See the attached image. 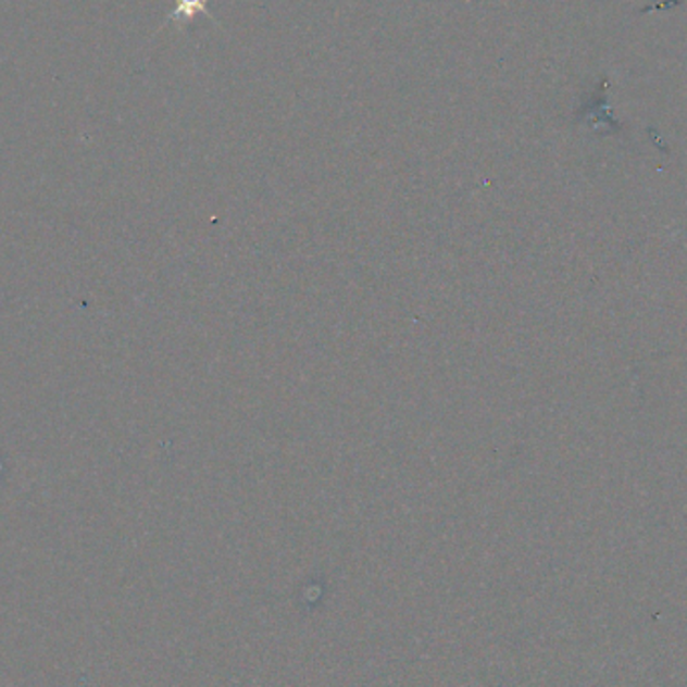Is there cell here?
<instances>
[{"label": "cell", "mask_w": 687, "mask_h": 687, "mask_svg": "<svg viewBox=\"0 0 687 687\" xmlns=\"http://www.w3.org/2000/svg\"><path fill=\"white\" fill-rule=\"evenodd\" d=\"M212 0H177V4H175V11H173L172 16L167 18L170 23L173 21H179V23H187V21H191L196 14H208V16H212V14L208 13V4H210Z\"/></svg>", "instance_id": "obj_1"}]
</instances>
